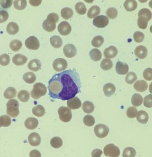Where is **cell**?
Instances as JSON below:
<instances>
[{
  "label": "cell",
  "mask_w": 152,
  "mask_h": 157,
  "mask_svg": "<svg viewBox=\"0 0 152 157\" xmlns=\"http://www.w3.org/2000/svg\"><path fill=\"white\" fill-rule=\"evenodd\" d=\"M136 151L133 147H127L124 149L122 156L123 157H134L136 156Z\"/></svg>",
  "instance_id": "b9f144b4"
},
{
  "label": "cell",
  "mask_w": 152,
  "mask_h": 157,
  "mask_svg": "<svg viewBox=\"0 0 152 157\" xmlns=\"http://www.w3.org/2000/svg\"><path fill=\"white\" fill-rule=\"evenodd\" d=\"M60 13H61V16L62 18L66 19V20H68V19H71V17H72V16L73 15V11L72 9H71V8L66 7V8H62L61 12H60Z\"/></svg>",
  "instance_id": "f546056e"
},
{
  "label": "cell",
  "mask_w": 152,
  "mask_h": 157,
  "mask_svg": "<svg viewBox=\"0 0 152 157\" xmlns=\"http://www.w3.org/2000/svg\"><path fill=\"white\" fill-rule=\"evenodd\" d=\"M10 62V58L8 54H3L0 56V64L3 66H6L9 64Z\"/></svg>",
  "instance_id": "f907efd6"
},
{
  "label": "cell",
  "mask_w": 152,
  "mask_h": 157,
  "mask_svg": "<svg viewBox=\"0 0 152 157\" xmlns=\"http://www.w3.org/2000/svg\"><path fill=\"white\" fill-rule=\"evenodd\" d=\"M134 88L139 92H143L148 89V84L144 80H138L134 85Z\"/></svg>",
  "instance_id": "7402d4cb"
},
{
  "label": "cell",
  "mask_w": 152,
  "mask_h": 157,
  "mask_svg": "<svg viewBox=\"0 0 152 157\" xmlns=\"http://www.w3.org/2000/svg\"><path fill=\"white\" fill-rule=\"evenodd\" d=\"M117 54L118 50L114 46H110L104 51V56L107 59H113L117 56Z\"/></svg>",
  "instance_id": "e0dca14e"
},
{
  "label": "cell",
  "mask_w": 152,
  "mask_h": 157,
  "mask_svg": "<svg viewBox=\"0 0 152 157\" xmlns=\"http://www.w3.org/2000/svg\"><path fill=\"white\" fill-rule=\"evenodd\" d=\"M63 52L65 56L68 58L74 57L77 54L76 47L73 44H67L63 48Z\"/></svg>",
  "instance_id": "8fae6325"
},
{
  "label": "cell",
  "mask_w": 152,
  "mask_h": 157,
  "mask_svg": "<svg viewBox=\"0 0 152 157\" xmlns=\"http://www.w3.org/2000/svg\"><path fill=\"white\" fill-rule=\"evenodd\" d=\"M25 45L29 50H37L40 47V41L37 37L31 36L26 39L25 41Z\"/></svg>",
  "instance_id": "30bf717a"
},
{
  "label": "cell",
  "mask_w": 152,
  "mask_h": 157,
  "mask_svg": "<svg viewBox=\"0 0 152 157\" xmlns=\"http://www.w3.org/2000/svg\"><path fill=\"white\" fill-rule=\"evenodd\" d=\"M28 57L22 54H16L13 57L12 62L16 66H22L26 63Z\"/></svg>",
  "instance_id": "d6986e66"
},
{
  "label": "cell",
  "mask_w": 152,
  "mask_h": 157,
  "mask_svg": "<svg viewBox=\"0 0 152 157\" xmlns=\"http://www.w3.org/2000/svg\"><path fill=\"white\" fill-rule=\"evenodd\" d=\"M81 80L75 69H68L53 75L48 89L52 99L68 101L81 92Z\"/></svg>",
  "instance_id": "6da1fadb"
},
{
  "label": "cell",
  "mask_w": 152,
  "mask_h": 157,
  "mask_svg": "<svg viewBox=\"0 0 152 157\" xmlns=\"http://www.w3.org/2000/svg\"><path fill=\"white\" fill-rule=\"evenodd\" d=\"M116 90L115 86L111 83H106V85H104L103 86V91L104 93V95L106 97H111V95H113Z\"/></svg>",
  "instance_id": "ffe728a7"
},
{
  "label": "cell",
  "mask_w": 152,
  "mask_h": 157,
  "mask_svg": "<svg viewBox=\"0 0 152 157\" xmlns=\"http://www.w3.org/2000/svg\"><path fill=\"white\" fill-rule=\"evenodd\" d=\"M143 102V98L139 94H135L132 95L131 99V103L133 106H139L142 104Z\"/></svg>",
  "instance_id": "f1b7e54d"
},
{
  "label": "cell",
  "mask_w": 152,
  "mask_h": 157,
  "mask_svg": "<svg viewBox=\"0 0 152 157\" xmlns=\"http://www.w3.org/2000/svg\"><path fill=\"white\" fill-rule=\"evenodd\" d=\"M22 47V42L19 40H14L10 43V47L14 52L19 51Z\"/></svg>",
  "instance_id": "8d00e7d4"
},
{
  "label": "cell",
  "mask_w": 152,
  "mask_h": 157,
  "mask_svg": "<svg viewBox=\"0 0 152 157\" xmlns=\"http://www.w3.org/2000/svg\"><path fill=\"white\" fill-rule=\"evenodd\" d=\"M142 102H143L144 106L145 107L151 108L152 107V95L150 94L146 95V96L144 98V101Z\"/></svg>",
  "instance_id": "f5cc1de1"
},
{
  "label": "cell",
  "mask_w": 152,
  "mask_h": 157,
  "mask_svg": "<svg viewBox=\"0 0 152 157\" xmlns=\"http://www.w3.org/2000/svg\"><path fill=\"white\" fill-rule=\"evenodd\" d=\"M67 105L70 109H78L81 107L82 102L78 98L74 97L68 100Z\"/></svg>",
  "instance_id": "4fadbf2b"
},
{
  "label": "cell",
  "mask_w": 152,
  "mask_h": 157,
  "mask_svg": "<svg viewBox=\"0 0 152 157\" xmlns=\"http://www.w3.org/2000/svg\"><path fill=\"white\" fill-rule=\"evenodd\" d=\"M87 3H92L94 0H85Z\"/></svg>",
  "instance_id": "94428289"
},
{
  "label": "cell",
  "mask_w": 152,
  "mask_h": 157,
  "mask_svg": "<svg viewBox=\"0 0 152 157\" xmlns=\"http://www.w3.org/2000/svg\"><path fill=\"white\" fill-rule=\"evenodd\" d=\"M63 142H62V139L59 137H54L52 138L50 141V145L53 148H59L62 146Z\"/></svg>",
  "instance_id": "74e56055"
},
{
  "label": "cell",
  "mask_w": 152,
  "mask_h": 157,
  "mask_svg": "<svg viewBox=\"0 0 152 157\" xmlns=\"http://www.w3.org/2000/svg\"><path fill=\"white\" fill-rule=\"evenodd\" d=\"M14 5L15 9L22 10L26 7L27 1L26 0H15L14 2Z\"/></svg>",
  "instance_id": "f35d334b"
},
{
  "label": "cell",
  "mask_w": 152,
  "mask_h": 157,
  "mask_svg": "<svg viewBox=\"0 0 152 157\" xmlns=\"http://www.w3.org/2000/svg\"><path fill=\"white\" fill-rule=\"evenodd\" d=\"M58 31L62 36L68 35L71 31V27L70 24L66 21L60 22L58 25Z\"/></svg>",
  "instance_id": "7c38bea8"
},
{
  "label": "cell",
  "mask_w": 152,
  "mask_h": 157,
  "mask_svg": "<svg viewBox=\"0 0 152 157\" xmlns=\"http://www.w3.org/2000/svg\"><path fill=\"white\" fill-rule=\"evenodd\" d=\"M19 104L14 99H10L6 103V113L12 118H15L19 115Z\"/></svg>",
  "instance_id": "3957f363"
},
{
  "label": "cell",
  "mask_w": 152,
  "mask_h": 157,
  "mask_svg": "<svg viewBox=\"0 0 152 157\" xmlns=\"http://www.w3.org/2000/svg\"><path fill=\"white\" fill-rule=\"evenodd\" d=\"M84 123L86 126L92 127L95 124V119L91 115H86L84 118Z\"/></svg>",
  "instance_id": "681fc988"
},
{
  "label": "cell",
  "mask_w": 152,
  "mask_h": 157,
  "mask_svg": "<svg viewBox=\"0 0 152 157\" xmlns=\"http://www.w3.org/2000/svg\"><path fill=\"white\" fill-rule=\"evenodd\" d=\"M50 42L51 45L56 48H59L62 45V40L60 37L58 36H53L50 39Z\"/></svg>",
  "instance_id": "484cf974"
},
{
  "label": "cell",
  "mask_w": 152,
  "mask_h": 157,
  "mask_svg": "<svg viewBox=\"0 0 152 157\" xmlns=\"http://www.w3.org/2000/svg\"><path fill=\"white\" fill-rule=\"evenodd\" d=\"M134 40L137 43H141L145 39V34L142 32L136 31L134 34Z\"/></svg>",
  "instance_id": "816d5d0a"
},
{
  "label": "cell",
  "mask_w": 152,
  "mask_h": 157,
  "mask_svg": "<svg viewBox=\"0 0 152 157\" xmlns=\"http://www.w3.org/2000/svg\"><path fill=\"white\" fill-rule=\"evenodd\" d=\"M59 15L56 13H50L43 23V28L47 32H52L56 28V23L59 21Z\"/></svg>",
  "instance_id": "7a4b0ae2"
},
{
  "label": "cell",
  "mask_w": 152,
  "mask_h": 157,
  "mask_svg": "<svg viewBox=\"0 0 152 157\" xmlns=\"http://www.w3.org/2000/svg\"><path fill=\"white\" fill-rule=\"evenodd\" d=\"M58 114L60 120L63 122H69L72 118V113L69 108L61 106L58 109Z\"/></svg>",
  "instance_id": "8992f818"
},
{
  "label": "cell",
  "mask_w": 152,
  "mask_h": 157,
  "mask_svg": "<svg viewBox=\"0 0 152 157\" xmlns=\"http://www.w3.org/2000/svg\"><path fill=\"white\" fill-rule=\"evenodd\" d=\"M106 15L108 18L111 19H114L118 15V11L115 8L111 7V8H108V9L106 10Z\"/></svg>",
  "instance_id": "f6af8a7d"
},
{
  "label": "cell",
  "mask_w": 152,
  "mask_h": 157,
  "mask_svg": "<svg viewBox=\"0 0 152 157\" xmlns=\"http://www.w3.org/2000/svg\"><path fill=\"white\" fill-rule=\"evenodd\" d=\"M134 54L138 58L140 59H144L148 56V50L145 46L140 45L136 48Z\"/></svg>",
  "instance_id": "5bb4252c"
},
{
  "label": "cell",
  "mask_w": 152,
  "mask_h": 157,
  "mask_svg": "<svg viewBox=\"0 0 152 157\" xmlns=\"http://www.w3.org/2000/svg\"><path fill=\"white\" fill-rule=\"evenodd\" d=\"M24 125L29 130H34L38 125V120L36 118H28L25 120L24 122Z\"/></svg>",
  "instance_id": "ac0fdd59"
},
{
  "label": "cell",
  "mask_w": 152,
  "mask_h": 157,
  "mask_svg": "<svg viewBox=\"0 0 152 157\" xmlns=\"http://www.w3.org/2000/svg\"><path fill=\"white\" fill-rule=\"evenodd\" d=\"M42 0H29V3L33 6H38L41 3Z\"/></svg>",
  "instance_id": "680465c9"
},
{
  "label": "cell",
  "mask_w": 152,
  "mask_h": 157,
  "mask_svg": "<svg viewBox=\"0 0 152 157\" xmlns=\"http://www.w3.org/2000/svg\"><path fill=\"white\" fill-rule=\"evenodd\" d=\"M30 156H41V154H40V152L38 150H33L30 152V155H29Z\"/></svg>",
  "instance_id": "91938a15"
},
{
  "label": "cell",
  "mask_w": 152,
  "mask_h": 157,
  "mask_svg": "<svg viewBox=\"0 0 152 157\" xmlns=\"http://www.w3.org/2000/svg\"><path fill=\"white\" fill-rule=\"evenodd\" d=\"M47 94V87L41 83H37L33 86L31 92V97L34 99H38Z\"/></svg>",
  "instance_id": "277c9868"
},
{
  "label": "cell",
  "mask_w": 152,
  "mask_h": 157,
  "mask_svg": "<svg viewBox=\"0 0 152 157\" xmlns=\"http://www.w3.org/2000/svg\"><path fill=\"white\" fill-rule=\"evenodd\" d=\"M83 111L87 113V114H90L92 113L94 110V104L91 101H85L82 104Z\"/></svg>",
  "instance_id": "83f0119b"
},
{
  "label": "cell",
  "mask_w": 152,
  "mask_h": 157,
  "mask_svg": "<svg viewBox=\"0 0 152 157\" xmlns=\"http://www.w3.org/2000/svg\"><path fill=\"white\" fill-rule=\"evenodd\" d=\"M148 21L146 18L142 16H139L138 19V27L141 29H146L148 26Z\"/></svg>",
  "instance_id": "7bdbcfd3"
},
{
  "label": "cell",
  "mask_w": 152,
  "mask_h": 157,
  "mask_svg": "<svg viewBox=\"0 0 152 157\" xmlns=\"http://www.w3.org/2000/svg\"><path fill=\"white\" fill-rule=\"evenodd\" d=\"M143 77L146 80L151 81L152 80V69L151 67L146 68L143 72Z\"/></svg>",
  "instance_id": "db71d44e"
},
{
  "label": "cell",
  "mask_w": 152,
  "mask_h": 157,
  "mask_svg": "<svg viewBox=\"0 0 152 157\" xmlns=\"http://www.w3.org/2000/svg\"><path fill=\"white\" fill-rule=\"evenodd\" d=\"M137 113H138L137 108L135 107H133V106L128 108V109H127V111H126V115H127V117L129 118H135L137 115Z\"/></svg>",
  "instance_id": "c3c4849f"
},
{
  "label": "cell",
  "mask_w": 152,
  "mask_h": 157,
  "mask_svg": "<svg viewBox=\"0 0 152 157\" xmlns=\"http://www.w3.org/2000/svg\"><path fill=\"white\" fill-rule=\"evenodd\" d=\"M8 13L5 10L0 11V23H3L6 22L8 19Z\"/></svg>",
  "instance_id": "11a10c76"
},
{
  "label": "cell",
  "mask_w": 152,
  "mask_h": 157,
  "mask_svg": "<svg viewBox=\"0 0 152 157\" xmlns=\"http://www.w3.org/2000/svg\"><path fill=\"white\" fill-rule=\"evenodd\" d=\"M104 43V38L101 36H95L92 41V45L95 48H99Z\"/></svg>",
  "instance_id": "ee69618b"
},
{
  "label": "cell",
  "mask_w": 152,
  "mask_h": 157,
  "mask_svg": "<svg viewBox=\"0 0 152 157\" xmlns=\"http://www.w3.org/2000/svg\"><path fill=\"white\" fill-rule=\"evenodd\" d=\"M113 62L110 59H104L101 63V67L104 71H108L113 67Z\"/></svg>",
  "instance_id": "e575fe53"
},
{
  "label": "cell",
  "mask_w": 152,
  "mask_h": 157,
  "mask_svg": "<svg viewBox=\"0 0 152 157\" xmlns=\"http://www.w3.org/2000/svg\"><path fill=\"white\" fill-rule=\"evenodd\" d=\"M19 28L18 24L14 22H11L8 23L6 27V31L9 34H11V35H14L16 34L18 32H19Z\"/></svg>",
  "instance_id": "d4e9b609"
},
{
  "label": "cell",
  "mask_w": 152,
  "mask_h": 157,
  "mask_svg": "<svg viewBox=\"0 0 152 157\" xmlns=\"http://www.w3.org/2000/svg\"><path fill=\"white\" fill-rule=\"evenodd\" d=\"M28 67L30 70L33 71H38L41 69V63L40 62V60L34 59L30 60V62L28 65Z\"/></svg>",
  "instance_id": "44dd1931"
},
{
  "label": "cell",
  "mask_w": 152,
  "mask_h": 157,
  "mask_svg": "<svg viewBox=\"0 0 152 157\" xmlns=\"http://www.w3.org/2000/svg\"><path fill=\"white\" fill-rule=\"evenodd\" d=\"M75 10L80 15H84L87 12V8L82 2H78L75 5Z\"/></svg>",
  "instance_id": "ab89813d"
},
{
  "label": "cell",
  "mask_w": 152,
  "mask_h": 157,
  "mask_svg": "<svg viewBox=\"0 0 152 157\" xmlns=\"http://www.w3.org/2000/svg\"><path fill=\"white\" fill-rule=\"evenodd\" d=\"M32 112L34 115L38 117H41L45 115V109L44 107L42 106L41 105H37L33 108Z\"/></svg>",
  "instance_id": "d6a6232c"
},
{
  "label": "cell",
  "mask_w": 152,
  "mask_h": 157,
  "mask_svg": "<svg viewBox=\"0 0 152 157\" xmlns=\"http://www.w3.org/2000/svg\"><path fill=\"white\" fill-rule=\"evenodd\" d=\"M89 56H90L91 59L94 61H99L101 60L102 54L101 52L99 50L94 48L91 50L90 53H89Z\"/></svg>",
  "instance_id": "1f68e13d"
},
{
  "label": "cell",
  "mask_w": 152,
  "mask_h": 157,
  "mask_svg": "<svg viewBox=\"0 0 152 157\" xmlns=\"http://www.w3.org/2000/svg\"><path fill=\"white\" fill-rule=\"evenodd\" d=\"M109 24V19L106 16L99 15L95 17L93 20V24L97 28H103Z\"/></svg>",
  "instance_id": "9c48e42d"
},
{
  "label": "cell",
  "mask_w": 152,
  "mask_h": 157,
  "mask_svg": "<svg viewBox=\"0 0 152 157\" xmlns=\"http://www.w3.org/2000/svg\"><path fill=\"white\" fill-rule=\"evenodd\" d=\"M68 67L67 61L62 58H58L53 63V68L57 72H60L66 70Z\"/></svg>",
  "instance_id": "ba28073f"
},
{
  "label": "cell",
  "mask_w": 152,
  "mask_h": 157,
  "mask_svg": "<svg viewBox=\"0 0 152 157\" xmlns=\"http://www.w3.org/2000/svg\"><path fill=\"white\" fill-rule=\"evenodd\" d=\"M100 12H101V10L99 6L97 5L92 6L90 9L88 10L87 12V17L90 19L95 18V17L98 16V15L100 13Z\"/></svg>",
  "instance_id": "4316f807"
},
{
  "label": "cell",
  "mask_w": 152,
  "mask_h": 157,
  "mask_svg": "<svg viewBox=\"0 0 152 157\" xmlns=\"http://www.w3.org/2000/svg\"><path fill=\"white\" fill-rule=\"evenodd\" d=\"M123 6L127 11L132 12L136 9L138 4L136 0H126L123 4Z\"/></svg>",
  "instance_id": "cb8c5ba5"
},
{
  "label": "cell",
  "mask_w": 152,
  "mask_h": 157,
  "mask_svg": "<svg viewBox=\"0 0 152 157\" xmlns=\"http://www.w3.org/2000/svg\"><path fill=\"white\" fill-rule=\"evenodd\" d=\"M136 117L137 120L142 124H146L149 120V116L148 113L143 110L138 111Z\"/></svg>",
  "instance_id": "603a6c76"
},
{
  "label": "cell",
  "mask_w": 152,
  "mask_h": 157,
  "mask_svg": "<svg viewBox=\"0 0 152 157\" xmlns=\"http://www.w3.org/2000/svg\"><path fill=\"white\" fill-rule=\"evenodd\" d=\"M109 127L104 124H98L94 128V133L98 138H104L108 136Z\"/></svg>",
  "instance_id": "52a82bcc"
},
{
  "label": "cell",
  "mask_w": 152,
  "mask_h": 157,
  "mask_svg": "<svg viewBox=\"0 0 152 157\" xmlns=\"http://www.w3.org/2000/svg\"><path fill=\"white\" fill-rule=\"evenodd\" d=\"M2 127V126H1V125H0V127Z\"/></svg>",
  "instance_id": "6125c7cd"
},
{
  "label": "cell",
  "mask_w": 152,
  "mask_h": 157,
  "mask_svg": "<svg viewBox=\"0 0 152 157\" xmlns=\"http://www.w3.org/2000/svg\"><path fill=\"white\" fill-rule=\"evenodd\" d=\"M116 71L119 75H126L129 72V66L127 64L119 61L116 64Z\"/></svg>",
  "instance_id": "9a60e30c"
},
{
  "label": "cell",
  "mask_w": 152,
  "mask_h": 157,
  "mask_svg": "<svg viewBox=\"0 0 152 157\" xmlns=\"http://www.w3.org/2000/svg\"><path fill=\"white\" fill-rule=\"evenodd\" d=\"M23 80L27 83H33L35 82L36 80H37V77L36 75L32 73V72H28L25 73L23 75Z\"/></svg>",
  "instance_id": "836d02e7"
},
{
  "label": "cell",
  "mask_w": 152,
  "mask_h": 157,
  "mask_svg": "<svg viewBox=\"0 0 152 157\" xmlns=\"http://www.w3.org/2000/svg\"><path fill=\"white\" fill-rule=\"evenodd\" d=\"M103 151L99 149H95L92 152V156L93 157H99L101 156Z\"/></svg>",
  "instance_id": "6f0895ef"
},
{
  "label": "cell",
  "mask_w": 152,
  "mask_h": 157,
  "mask_svg": "<svg viewBox=\"0 0 152 157\" xmlns=\"http://www.w3.org/2000/svg\"><path fill=\"white\" fill-rule=\"evenodd\" d=\"M28 142L32 146H39L41 143V137L38 133L33 132L28 137Z\"/></svg>",
  "instance_id": "2e32d148"
},
{
  "label": "cell",
  "mask_w": 152,
  "mask_h": 157,
  "mask_svg": "<svg viewBox=\"0 0 152 157\" xmlns=\"http://www.w3.org/2000/svg\"><path fill=\"white\" fill-rule=\"evenodd\" d=\"M137 75L134 72H129L127 76H126V82L128 84H132L134 82H135L137 80Z\"/></svg>",
  "instance_id": "7dc6e473"
},
{
  "label": "cell",
  "mask_w": 152,
  "mask_h": 157,
  "mask_svg": "<svg viewBox=\"0 0 152 157\" xmlns=\"http://www.w3.org/2000/svg\"><path fill=\"white\" fill-rule=\"evenodd\" d=\"M13 3V0H0V5L4 8H9Z\"/></svg>",
  "instance_id": "9f6ffc18"
},
{
  "label": "cell",
  "mask_w": 152,
  "mask_h": 157,
  "mask_svg": "<svg viewBox=\"0 0 152 157\" xmlns=\"http://www.w3.org/2000/svg\"><path fill=\"white\" fill-rule=\"evenodd\" d=\"M30 98V94L28 91L22 90H21L19 93H18V99H19L21 102H25L27 101H28Z\"/></svg>",
  "instance_id": "d590c367"
},
{
  "label": "cell",
  "mask_w": 152,
  "mask_h": 157,
  "mask_svg": "<svg viewBox=\"0 0 152 157\" xmlns=\"http://www.w3.org/2000/svg\"><path fill=\"white\" fill-rule=\"evenodd\" d=\"M138 16L144 17L149 21L151 19V12L148 8H142L138 12Z\"/></svg>",
  "instance_id": "bcb514c9"
},
{
  "label": "cell",
  "mask_w": 152,
  "mask_h": 157,
  "mask_svg": "<svg viewBox=\"0 0 152 157\" xmlns=\"http://www.w3.org/2000/svg\"><path fill=\"white\" fill-rule=\"evenodd\" d=\"M17 90L14 87H8L4 92V97L7 99H10L16 96Z\"/></svg>",
  "instance_id": "4dcf8cb0"
},
{
  "label": "cell",
  "mask_w": 152,
  "mask_h": 157,
  "mask_svg": "<svg viewBox=\"0 0 152 157\" xmlns=\"http://www.w3.org/2000/svg\"><path fill=\"white\" fill-rule=\"evenodd\" d=\"M12 120L8 116L2 115L0 117V125L2 127H7L11 125Z\"/></svg>",
  "instance_id": "60d3db41"
},
{
  "label": "cell",
  "mask_w": 152,
  "mask_h": 157,
  "mask_svg": "<svg viewBox=\"0 0 152 157\" xmlns=\"http://www.w3.org/2000/svg\"><path fill=\"white\" fill-rule=\"evenodd\" d=\"M105 156L110 157H117L120 156V151L119 148L113 144H109L104 147Z\"/></svg>",
  "instance_id": "5b68a950"
}]
</instances>
